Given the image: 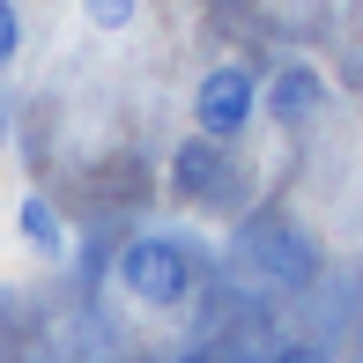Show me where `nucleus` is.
<instances>
[{
    "instance_id": "7",
    "label": "nucleus",
    "mask_w": 363,
    "mask_h": 363,
    "mask_svg": "<svg viewBox=\"0 0 363 363\" xmlns=\"http://www.w3.org/2000/svg\"><path fill=\"white\" fill-rule=\"evenodd\" d=\"M82 15H89L96 30H126L141 15V0H82Z\"/></svg>"
},
{
    "instance_id": "12",
    "label": "nucleus",
    "mask_w": 363,
    "mask_h": 363,
    "mask_svg": "<svg viewBox=\"0 0 363 363\" xmlns=\"http://www.w3.org/2000/svg\"><path fill=\"white\" fill-rule=\"evenodd\" d=\"M356 363H363V356H356Z\"/></svg>"
},
{
    "instance_id": "11",
    "label": "nucleus",
    "mask_w": 363,
    "mask_h": 363,
    "mask_svg": "<svg viewBox=\"0 0 363 363\" xmlns=\"http://www.w3.org/2000/svg\"><path fill=\"white\" fill-rule=\"evenodd\" d=\"M186 363H208V356H186Z\"/></svg>"
},
{
    "instance_id": "4",
    "label": "nucleus",
    "mask_w": 363,
    "mask_h": 363,
    "mask_svg": "<svg viewBox=\"0 0 363 363\" xmlns=\"http://www.w3.org/2000/svg\"><path fill=\"white\" fill-rule=\"evenodd\" d=\"M223 148H230V141H208V134L178 141V156H171V193H178V201L208 208V201H216V193H223V178H230Z\"/></svg>"
},
{
    "instance_id": "8",
    "label": "nucleus",
    "mask_w": 363,
    "mask_h": 363,
    "mask_svg": "<svg viewBox=\"0 0 363 363\" xmlns=\"http://www.w3.org/2000/svg\"><path fill=\"white\" fill-rule=\"evenodd\" d=\"M15 52H23V15L15 0H0V67H15Z\"/></svg>"
},
{
    "instance_id": "10",
    "label": "nucleus",
    "mask_w": 363,
    "mask_h": 363,
    "mask_svg": "<svg viewBox=\"0 0 363 363\" xmlns=\"http://www.w3.org/2000/svg\"><path fill=\"white\" fill-rule=\"evenodd\" d=\"M0 141H8V111H0Z\"/></svg>"
},
{
    "instance_id": "5",
    "label": "nucleus",
    "mask_w": 363,
    "mask_h": 363,
    "mask_svg": "<svg viewBox=\"0 0 363 363\" xmlns=\"http://www.w3.org/2000/svg\"><path fill=\"white\" fill-rule=\"evenodd\" d=\"M259 104H267L274 126H311V119H319V104H326V82H319V67L296 60V67H282L267 89H259Z\"/></svg>"
},
{
    "instance_id": "1",
    "label": "nucleus",
    "mask_w": 363,
    "mask_h": 363,
    "mask_svg": "<svg viewBox=\"0 0 363 363\" xmlns=\"http://www.w3.org/2000/svg\"><path fill=\"white\" fill-rule=\"evenodd\" d=\"M119 282H126V296H141L148 311H178L193 296V259H186V245H171V238H134L119 252Z\"/></svg>"
},
{
    "instance_id": "2",
    "label": "nucleus",
    "mask_w": 363,
    "mask_h": 363,
    "mask_svg": "<svg viewBox=\"0 0 363 363\" xmlns=\"http://www.w3.org/2000/svg\"><path fill=\"white\" fill-rule=\"evenodd\" d=\"M252 119H259V82H252V67H245V60L208 67L201 89H193V134H208V141H238Z\"/></svg>"
},
{
    "instance_id": "9",
    "label": "nucleus",
    "mask_w": 363,
    "mask_h": 363,
    "mask_svg": "<svg viewBox=\"0 0 363 363\" xmlns=\"http://www.w3.org/2000/svg\"><path fill=\"white\" fill-rule=\"evenodd\" d=\"M274 363H326V356L311 349V341H289V349H274Z\"/></svg>"
},
{
    "instance_id": "6",
    "label": "nucleus",
    "mask_w": 363,
    "mask_h": 363,
    "mask_svg": "<svg viewBox=\"0 0 363 363\" xmlns=\"http://www.w3.org/2000/svg\"><path fill=\"white\" fill-rule=\"evenodd\" d=\"M15 223H23L30 252H45V259H60V252H67V230H60V216H52V201H45V193H30V201L15 208Z\"/></svg>"
},
{
    "instance_id": "3",
    "label": "nucleus",
    "mask_w": 363,
    "mask_h": 363,
    "mask_svg": "<svg viewBox=\"0 0 363 363\" xmlns=\"http://www.w3.org/2000/svg\"><path fill=\"white\" fill-rule=\"evenodd\" d=\"M245 259H252L267 282H282V289H304L311 274H319V252H311V238L289 216H259L245 230Z\"/></svg>"
}]
</instances>
